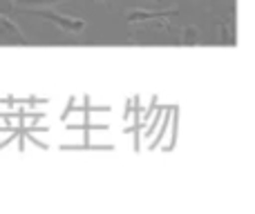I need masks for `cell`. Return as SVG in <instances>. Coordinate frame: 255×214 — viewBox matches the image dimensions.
I'll list each match as a JSON object with an SVG mask.
<instances>
[{"label": "cell", "mask_w": 255, "mask_h": 214, "mask_svg": "<svg viewBox=\"0 0 255 214\" xmlns=\"http://www.w3.org/2000/svg\"><path fill=\"white\" fill-rule=\"evenodd\" d=\"M22 11L29 13V16H36V18H45V20H49L52 25H56V27H61L63 31H67V34L81 31L85 27L83 18H70V16H63V13L52 11V9H29V7H22Z\"/></svg>", "instance_id": "cell-1"}, {"label": "cell", "mask_w": 255, "mask_h": 214, "mask_svg": "<svg viewBox=\"0 0 255 214\" xmlns=\"http://www.w3.org/2000/svg\"><path fill=\"white\" fill-rule=\"evenodd\" d=\"M179 16V9H132L126 11V20L128 22H143V20H159V18H177Z\"/></svg>", "instance_id": "cell-2"}, {"label": "cell", "mask_w": 255, "mask_h": 214, "mask_svg": "<svg viewBox=\"0 0 255 214\" xmlns=\"http://www.w3.org/2000/svg\"><path fill=\"white\" fill-rule=\"evenodd\" d=\"M0 38H9V40H16V43H25V34L20 31V27L11 20V18L2 16L0 13Z\"/></svg>", "instance_id": "cell-3"}, {"label": "cell", "mask_w": 255, "mask_h": 214, "mask_svg": "<svg viewBox=\"0 0 255 214\" xmlns=\"http://www.w3.org/2000/svg\"><path fill=\"white\" fill-rule=\"evenodd\" d=\"M220 36H224V43L235 45V22H233V16L226 18V22H220Z\"/></svg>", "instance_id": "cell-4"}, {"label": "cell", "mask_w": 255, "mask_h": 214, "mask_svg": "<svg viewBox=\"0 0 255 214\" xmlns=\"http://www.w3.org/2000/svg\"><path fill=\"white\" fill-rule=\"evenodd\" d=\"M197 36H199L197 27H186V29H184V43H186V45L197 43Z\"/></svg>", "instance_id": "cell-5"}, {"label": "cell", "mask_w": 255, "mask_h": 214, "mask_svg": "<svg viewBox=\"0 0 255 214\" xmlns=\"http://www.w3.org/2000/svg\"><path fill=\"white\" fill-rule=\"evenodd\" d=\"M52 2H63V0H22L20 7H27V4H52Z\"/></svg>", "instance_id": "cell-6"}]
</instances>
